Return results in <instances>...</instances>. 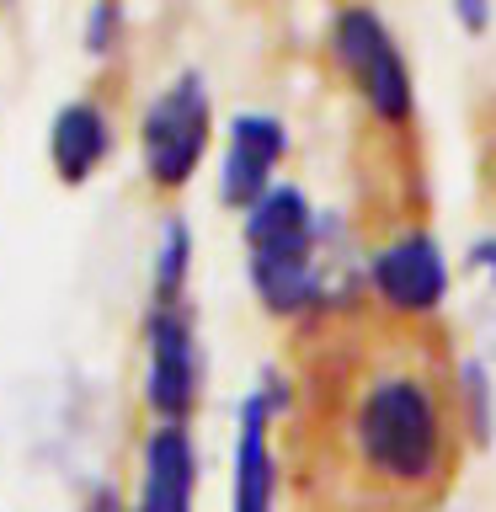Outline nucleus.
Wrapping results in <instances>:
<instances>
[{"label":"nucleus","instance_id":"12","mask_svg":"<svg viewBox=\"0 0 496 512\" xmlns=\"http://www.w3.org/2000/svg\"><path fill=\"white\" fill-rule=\"evenodd\" d=\"M123 43V6L118 0H91L86 11V54L91 59H112Z\"/></svg>","mask_w":496,"mask_h":512},{"label":"nucleus","instance_id":"11","mask_svg":"<svg viewBox=\"0 0 496 512\" xmlns=\"http://www.w3.org/2000/svg\"><path fill=\"white\" fill-rule=\"evenodd\" d=\"M454 395H459V422L470 432V448H480L496 427V384L480 358H454Z\"/></svg>","mask_w":496,"mask_h":512},{"label":"nucleus","instance_id":"2","mask_svg":"<svg viewBox=\"0 0 496 512\" xmlns=\"http://www.w3.org/2000/svg\"><path fill=\"white\" fill-rule=\"evenodd\" d=\"M246 246V283L262 315L278 326H315L331 315L368 310L363 294V251H352L347 224L310 203V192L278 182L240 214Z\"/></svg>","mask_w":496,"mask_h":512},{"label":"nucleus","instance_id":"14","mask_svg":"<svg viewBox=\"0 0 496 512\" xmlns=\"http://www.w3.org/2000/svg\"><path fill=\"white\" fill-rule=\"evenodd\" d=\"M470 267L486 278V288H491V299H496V230L491 235H480L475 246H470Z\"/></svg>","mask_w":496,"mask_h":512},{"label":"nucleus","instance_id":"6","mask_svg":"<svg viewBox=\"0 0 496 512\" xmlns=\"http://www.w3.org/2000/svg\"><path fill=\"white\" fill-rule=\"evenodd\" d=\"M448 288H454V272H448L443 240L422 224H400L395 235L363 251L368 310L395 326H438V315L448 310Z\"/></svg>","mask_w":496,"mask_h":512},{"label":"nucleus","instance_id":"10","mask_svg":"<svg viewBox=\"0 0 496 512\" xmlns=\"http://www.w3.org/2000/svg\"><path fill=\"white\" fill-rule=\"evenodd\" d=\"M192 267H198V240L182 214H166L150 246V304L192 299Z\"/></svg>","mask_w":496,"mask_h":512},{"label":"nucleus","instance_id":"1","mask_svg":"<svg viewBox=\"0 0 496 512\" xmlns=\"http://www.w3.org/2000/svg\"><path fill=\"white\" fill-rule=\"evenodd\" d=\"M464 448L454 358L432 326L352 310L299 331L278 422L294 512H443Z\"/></svg>","mask_w":496,"mask_h":512},{"label":"nucleus","instance_id":"9","mask_svg":"<svg viewBox=\"0 0 496 512\" xmlns=\"http://www.w3.org/2000/svg\"><path fill=\"white\" fill-rule=\"evenodd\" d=\"M118 150V123L96 96H70L48 118V166L64 187H86Z\"/></svg>","mask_w":496,"mask_h":512},{"label":"nucleus","instance_id":"15","mask_svg":"<svg viewBox=\"0 0 496 512\" xmlns=\"http://www.w3.org/2000/svg\"><path fill=\"white\" fill-rule=\"evenodd\" d=\"M11 6H16V0H0V11H11Z\"/></svg>","mask_w":496,"mask_h":512},{"label":"nucleus","instance_id":"16","mask_svg":"<svg viewBox=\"0 0 496 512\" xmlns=\"http://www.w3.org/2000/svg\"><path fill=\"white\" fill-rule=\"evenodd\" d=\"M491 187H496V171H491Z\"/></svg>","mask_w":496,"mask_h":512},{"label":"nucleus","instance_id":"13","mask_svg":"<svg viewBox=\"0 0 496 512\" xmlns=\"http://www.w3.org/2000/svg\"><path fill=\"white\" fill-rule=\"evenodd\" d=\"M448 16H454L470 38H480V32L496 22V0H448Z\"/></svg>","mask_w":496,"mask_h":512},{"label":"nucleus","instance_id":"5","mask_svg":"<svg viewBox=\"0 0 496 512\" xmlns=\"http://www.w3.org/2000/svg\"><path fill=\"white\" fill-rule=\"evenodd\" d=\"M203 331L192 299L182 304H150L139 320V406L155 427H192L203 411Z\"/></svg>","mask_w":496,"mask_h":512},{"label":"nucleus","instance_id":"3","mask_svg":"<svg viewBox=\"0 0 496 512\" xmlns=\"http://www.w3.org/2000/svg\"><path fill=\"white\" fill-rule=\"evenodd\" d=\"M326 54L342 70V80L358 96V107L374 118L379 128H400L416 123V75L411 59L400 48L395 27L384 22V11L374 0H347V6L331 11L326 27Z\"/></svg>","mask_w":496,"mask_h":512},{"label":"nucleus","instance_id":"8","mask_svg":"<svg viewBox=\"0 0 496 512\" xmlns=\"http://www.w3.org/2000/svg\"><path fill=\"white\" fill-rule=\"evenodd\" d=\"M288 123L267 107H240L219 134V203L230 214H246L256 198H267L283 182V160H288Z\"/></svg>","mask_w":496,"mask_h":512},{"label":"nucleus","instance_id":"7","mask_svg":"<svg viewBox=\"0 0 496 512\" xmlns=\"http://www.w3.org/2000/svg\"><path fill=\"white\" fill-rule=\"evenodd\" d=\"M288 411V374H262L235 406L230 443V512H278L283 502V454L278 422Z\"/></svg>","mask_w":496,"mask_h":512},{"label":"nucleus","instance_id":"4","mask_svg":"<svg viewBox=\"0 0 496 512\" xmlns=\"http://www.w3.org/2000/svg\"><path fill=\"white\" fill-rule=\"evenodd\" d=\"M214 91L203 70H176L150 102L139 107L134 144H139V176L160 198H176L198 182L203 160L214 155Z\"/></svg>","mask_w":496,"mask_h":512}]
</instances>
